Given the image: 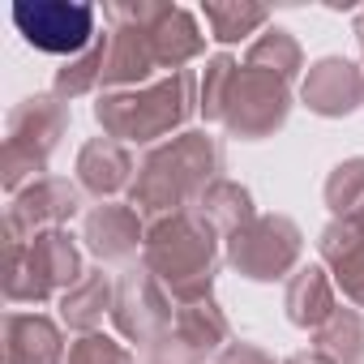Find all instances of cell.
Masks as SVG:
<instances>
[{
  "label": "cell",
  "instance_id": "cell-1",
  "mask_svg": "<svg viewBox=\"0 0 364 364\" xmlns=\"http://www.w3.org/2000/svg\"><path fill=\"white\" fill-rule=\"evenodd\" d=\"M223 167H228L223 141L210 137L206 129H185L141 154L133 189H129V206L146 223L193 210L198 198L223 176Z\"/></svg>",
  "mask_w": 364,
  "mask_h": 364
},
{
  "label": "cell",
  "instance_id": "cell-2",
  "mask_svg": "<svg viewBox=\"0 0 364 364\" xmlns=\"http://www.w3.org/2000/svg\"><path fill=\"white\" fill-rule=\"evenodd\" d=\"M198 86L202 77L193 69H180L133 90H103L95 120L103 137H116L124 146H159L171 133H185L189 116L198 112Z\"/></svg>",
  "mask_w": 364,
  "mask_h": 364
},
{
  "label": "cell",
  "instance_id": "cell-3",
  "mask_svg": "<svg viewBox=\"0 0 364 364\" xmlns=\"http://www.w3.org/2000/svg\"><path fill=\"white\" fill-rule=\"evenodd\" d=\"M141 266L167 287L176 304L206 300L219 274V236L198 210H180L146 223Z\"/></svg>",
  "mask_w": 364,
  "mask_h": 364
},
{
  "label": "cell",
  "instance_id": "cell-4",
  "mask_svg": "<svg viewBox=\"0 0 364 364\" xmlns=\"http://www.w3.org/2000/svg\"><path fill=\"white\" fill-rule=\"evenodd\" d=\"M65 133H69V107L56 95H31L9 112L5 150H0V185L9 198H18L31 180L48 176V163Z\"/></svg>",
  "mask_w": 364,
  "mask_h": 364
},
{
  "label": "cell",
  "instance_id": "cell-5",
  "mask_svg": "<svg viewBox=\"0 0 364 364\" xmlns=\"http://www.w3.org/2000/svg\"><path fill=\"white\" fill-rule=\"evenodd\" d=\"M86 274L77 240L65 228L39 232L31 240L5 245V300L9 304H48L60 300Z\"/></svg>",
  "mask_w": 364,
  "mask_h": 364
},
{
  "label": "cell",
  "instance_id": "cell-6",
  "mask_svg": "<svg viewBox=\"0 0 364 364\" xmlns=\"http://www.w3.org/2000/svg\"><path fill=\"white\" fill-rule=\"evenodd\" d=\"M300 253H304V236L287 215H257L249 228H240L228 240L223 262L253 283H279L300 270Z\"/></svg>",
  "mask_w": 364,
  "mask_h": 364
},
{
  "label": "cell",
  "instance_id": "cell-7",
  "mask_svg": "<svg viewBox=\"0 0 364 364\" xmlns=\"http://www.w3.org/2000/svg\"><path fill=\"white\" fill-rule=\"evenodd\" d=\"M95 22H99V9L86 5V0H18V5H14L18 35L35 52L60 56V60L82 56L99 39Z\"/></svg>",
  "mask_w": 364,
  "mask_h": 364
},
{
  "label": "cell",
  "instance_id": "cell-8",
  "mask_svg": "<svg viewBox=\"0 0 364 364\" xmlns=\"http://www.w3.org/2000/svg\"><path fill=\"white\" fill-rule=\"evenodd\" d=\"M291 116V82L240 65L232 90H228V107H223V129L240 141H262L274 137Z\"/></svg>",
  "mask_w": 364,
  "mask_h": 364
},
{
  "label": "cell",
  "instance_id": "cell-9",
  "mask_svg": "<svg viewBox=\"0 0 364 364\" xmlns=\"http://www.w3.org/2000/svg\"><path fill=\"white\" fill-rule=\"evenodd\" d=\"M176 317V300L167 296V287L146 270V266H129L116 279V304H112V326L120 330V338L154 347Z\"/></svg>",
  "mask_w": 364,
  "mask_h": 364
},
{
  "label": "cell",
  "instance_id": "cell-10",
  "mask_svg": "<svg viewBox=\"0 0 364 364\" xmlns=\"http://www.w3.org/2000/svg\"><path fill=\"white\" fill-rule=\"evenodd\" d=\"M82 210V189L65 176H39L31 185L9 198V215H5V245L14 240H31L39 232L65 228L73 215Z\"/></svg>",
  "mask_w": 364,
  "mask_h": 364
},
{
  "label": "cell",
  "instance_id": "cell-11",
  "mask_svg": "<svg viewBox=\"0 0 364 364\" xmlns=\"http://www.w3.org/2000/svg\"><path fill=\"white\" fill-rule=\"evenodd\" d=\"M300 103L326 120L351 116L355 107H364V69L347 56H321L317 65H309L300 82Z\"/></svg>",
  "mask_w": 364,
  "mask_h": 364
},
{
  "label": "cell",
  "instance_id": "cell-12",
  "mask_svg": "<svg viewBox=\"0 0 364 364\" xmlns=\"http://www.w3.org/2000/svg\"><path fill=\"white\" fill-rule=\"evenodd\" d=\"M146 26H150V48L159 60V73H180L185 65H193L198 56H206V35L198 26V18L180 5H163V0H146Z\"/></svg>",
  "mask_w": 364,
  "mask_h": 364
},
{
  "label": "cell",
  "instance_id": "cell-13",
  "mask_svg": "<svg viewBox=\"0 0 364 364\" xmlns=\"http://www.w3.org/2000/svg\"><path fill=\"white\" fill-rule=\"evenodd\" d=\"M82 245L103 262H129L146 245V219L129 202H103L82 223Z\"/></svg>",
  "mask_w": 364,
  "mask_h": 364
},
{
  "label": "cell",
  "instance_id": "cell-14",
  "mask_svg": "<svg viewBox=\"0 0 364 364\" xmlns=\"http://www.w3.org/2000/svg\"><path fill=\"white\" fill-rule=\"evenodd\" d=\"M317 253L334 287L364 313V219H330L317 236Z\"/></svg>",
  "mask_w": 364,
  "mask_h": 364
},
{
  "label": "cell",
  "instance_id": "cell-15",
  "mask_svg": "<svg viewBox=\"0 0 364 364\" xmlns=\"http://www.w3.org/2000/svg\"><path fill=\"white\" fill-rule=\"evenodd\" d=\"M77 189L86 198H99V202H116V193L133 189V176H137V159L129 154L124 141L116 137H90L82 150H77Z\"/></svg>",
  "mask_w": 364,
  "mask_h": 364
},
{
  "label": "cell",
  "instance_id": "cell-16",
  "mask_svg": "<svg viewBox=\"0 0 364 364\" xmlns=\"http://www.w3.org/2000/svg\"><path fill=\"white\" fill-rule=\"evenodd\" d=\"M5 364H65L69 347L52 317L43 313H5Z\"/></svg>",
  "mask_w": 364,
  "mask_h": 364
},
{
  "label": "cell",
  "instance_id": "cell-17",
  "mask_svg": "<svg viewBox=\"0 0 364 364\" xmlns=\"http://www.w3.org/2000/svg\"><path fill=\"white\" fill-rule=\"evenodd\" d=\"M283 309H287V321L300 326V330H321L330 321V313L338 309V296H334V279L326 266H300L287 287H283Z\"/></svg>",
  "mask_w": 364,
  "mask_h": 364
},
{
  "label": "cell",
  "instance_id": "cell-18",
  "mask_svg": "<svg viewBox=\"0 0 364 364\" xmlns=\"http://www.w3.org/2000/svg\"><path fill=\"white\" fill-rule=\"evenodd\" d=\"M171 334H176L180 343H185L189 351H198V355L206 360V355H219V351L232 343V321H228L223 304H219L215 296H206V300L176 304Z\"/></svg>",
  "mask_w": 364,
  "mask_h": 364
},
{
  "label": "cell",
  "instance_id": "cell-19",
  "mask_svg": "<svg viewBox=\"0 0 364 364\" xmlns=\"http://www.w3.org/2000/svg\"><path fill=\"white\" fill-rule=\"evenodd\" d=\"M116 283L103 274V266H90L65 296H60V321L77 334H95L103 317H112Z\"/></svg>",
  "mask_w": 364,
  "mask_h": 364
},
{
  "label": "cell",
  "instance_id": "cell-20",
  "mask_svg": "<svg viewBox=\"0 0 364 364\" xmlns=\"http://www.w3.org/2000/svg\"><path fill=\"white\" fill-rule=\"evenodd\" d=\"M206 223H210V232L219 236V240H232L240 228H249L253 219H257V206H253V193L240 185V180H228V176H219L215 185L198 198V206H193Z\"/></svg>",
  "mask_w": 364,
  "mask_h": 364
},
{
  "label": "cell",
  "instance_id": "cell-21",
  "mask_svg": "<svg viewBox=\"0 0 364 364\" xmlns=\"http://www.w3.org/2000/svg\"><path fill=\"white\" fill-rule=\"evenodd\" d=\"M202 18H206L215 43H240V39L266 31L270 9L266 5H253V0H206Z\"/></svg>",
  "mask_w": 364,
  "mask_h": 364
},
{
  "label": "cell",
  "instance_id": "cell-22",
  "mask_svg": "<svg viewBox=\"0 0 364 364\" xmlns=\"http://www.w3.org/2000/svg\"><path fill=\"white\" fill-rule=\"evenodd\" d=\"M103 65H107V31H99V39H95L82 56H73V60H65V65L56 69L52 95H56L60 103H73V99H82V95H95V90L103 86Z\"/></svg>",
  "mask_w": 364,
  "mask_h": 364
},
{
  "label": "cell",
  "instance_id": "cell-23",
  "mask_svg": "<svg viewBox=\"0 0 364 364\" xmlns=\"http://www.w3.org/2000/svg\"><path fill=\"white\" fill-rule=\"evenodd\" d=\"M313 347L334 364H364V313L334 309L321 330H313Z\"/></svg>",
  "mask_w": 364,
  "mask_h": 364
},
{
  "label": "cell",
  "instance_id": "cell-24",
  "mask_svg": "<svg viewBox=\"0 0 364 364\" xmlns=\"http://www.w3.org/2000/svg\"><path fill=\"white\" fill-rule=\"evenodd\" d=\"M245 65L266 69V73H274V77H283V82H296L300 69H304V52H300V43H296L291 31H283V26H266V31L249 43Z\"/></svg>",
  "mask_w": 364,
  "mask_h": 364
},
{
  "label": "cell",
  "instance_id": "cell-25",
  "mask_svg": "<svg viewBox=\"0 0 364 364\" xmlns=\"http://www.w3.org/2000/svg\"><path fill=\"white\" fill-rule=\"evenodd\" d=\"M326 206L334 219H364V154L343 159L326 176Z\"/></svg>",
  "mask_w": 364,
  "mask_h": 364
},
{
  "label": "cell",
  "instance_id": "cell-26",
  "mask_svg": "<svg viewBox=\"0 0 364 364\" xmlns=\"http://www.w3.org/2000/svg\"><path fill=\"white\" fill-rule=\"evenodd\" d=\"M236 73H240V65L228 52H219V56L206 60L202 86H198V112L206 116V124H223V107H228V90H232Z\"/></svg>",
  "mask_w": 364,
  "mask_h": 364
},
{
  "label": "cell",
  "instance_id": "cell-27",
  "mask_svg": "<svg viewBox=\"0 0 364 364\" xmlns=\"http://www.w3.org/2000/svg\"><path fill=\"white\" fill-rule=\"evenodd\" d=\"M65 364H133V351L124 343H116L112 334L95 330V334H77L69 343V360Z\"/></svg>",
  "mask_w": 364,
  "mask_h": 364
},
{
  "label": "cell",
  "instance_id": "cell-28",
  "mask_svg": "<svg viewBox=\"0 0 364 364\" xmlns=\"http://www.w3.org/2000/svg\"><path fill=\"white\" fill-rule=\"evenodd\" d=\"M146 364H206L198 351H189L185 343H180L171 330L154 343V347H146Z\"/></svg>",
  "mask_w": 364,
  "mask_h": 364
},
{
  "label": "cell",
  "instance_id": "cell-29",
  "mask_svg": "<svg viewBox=\"0 0 364 364\" xmlns=\"http://www.w3.org/2000/svg\"><path fill=\"white\" fill-rule=\"evenodd\" d=\"M215 364H274V355L266 347H257V343H228L215 355Z\"/></svg>",
  "mask_w": 364,
  "mask_h": 364
},
{
  "label": "cell",
  "instance_id": "cell-30",
  "mask_svg": "<svg viewBox=\"0 0 364 364\" xmlns=\"http://www.w3.org/2000/svg\"><path fill=\"white\" fill-rule=\"evenodd\" d=\"M283 364H334V360H326V355H321L317 347H304V351H291V355H287Z\"/></svg>",
  "mask_w": 364,
  "mask_h": 364
},
{
  "label": "cell",
  "instance_id": "cell-31",
  "mask_svg": "<svg viewBox=\"0 0 364 364\" xmlns=\"http://www.w3.org/2000/svg\"><path fill=\"white\" fill-rule=\"evenodd\" d=\"M355 43H360V52H364V9L355 14Z\"/></svg>",
  "mask_w": 364,
  "mask_h": 364
}]
</instances>
